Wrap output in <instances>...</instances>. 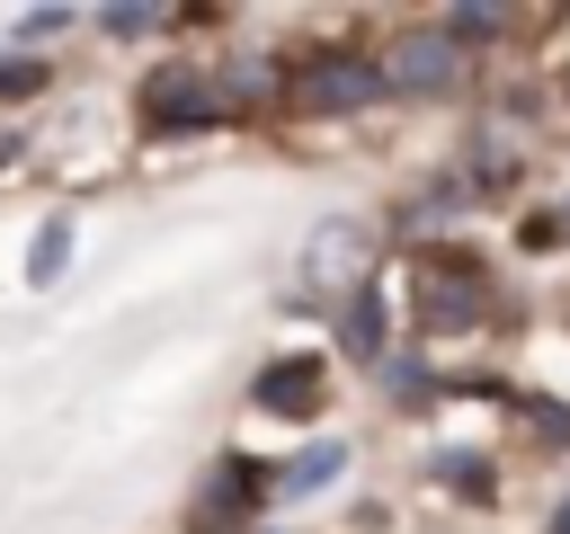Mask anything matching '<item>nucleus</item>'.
I'll return each instance as SVG.
<instances>
[{
    "label": "nucleus",
    "mask_w": 570,
    "mask_h": 534,
    "mask_svg": "<svg viewBox=\"0 0 570 534\" xmlns=\"http://www.w3.org/2000/svg\"><path fill=\"white\" fill-rule=\"evenodd\" d=\"M454 71H463V44H454L445 27H428V36H401V44L383 53V80H392V89H410V98L445 89Z\"/></svg>",
    "instance_id": "obj_5"
},
{
    "label": "nucleus",
    "mask_w": 570,
    "mask_h": 534,
    "mask_svg": "<svg viewBox=\"0 0 570 534\" xmlns=\"http://www.w3.org/2000/svg\"><path fill=\"white\" fill-rule=\"evenodd\" d=\"M27 89H45V62H0V98H27Z\"/></svg>",
    "instance_id": "obj_13"
},
{
    "label": "nucleus",
    "mask_w": 570,
    "mask_h": 534,
    "mask_svg": "<svg viewBox=\"0 0 570 534\" xmlns=\"http://www.w3.org/2000/svg\"><path fill=\"white\" fill-rule=\"evenodd\" d=\"M410 303H419V329L445 338V329H472L490 312V267L472 249H419V276H410Z\"/></svg>",
    "instance_id": "obj_1"
},
{
    "label": "nucleus",
    "mask_w": 570,
    "mask_h": 534,
    "mask_svg": "<svg viewBox=\"0 0 570 534\" xmlns=\"http://www.w3.org/2000/svg\"><path fill=\"white\" fill-rule=\"evenodd\" d=\"M436 481H454L463 498H490V463L481 454H436Z\"/></svg>",
    "instance_id": "obj_9"
},
{
    "label": "nucleus",
    "mask_w": 570,
    "mask_h": 534,
    "mask_svg": "<svg viewBox=\"0 0 570 534\" xmlns=\"http://www.w3.org/2000/svg\"><path fill=\"white\" fill-rule=\"evenodd\" d=\"M570 240V214H525V249H561Z\"/></svg>",
    "instance_id": "obj_12"
},
{
    "label": "nucleus",
    "mask_w": 570,
    "mask_h": 534,
    "mask_svg": "<svg viewBox=\"0 0 570 534\" xmlns=\"http://www.w3.org/2000/svg\"><path fill=\"white\" fill-rule=\"evenodd\" d=\"M223 116H232V98H214L196 62H169V71L142 80V125L151 134H196V125H223Z\"/></svg>",
    "instance_id": "obj_4"
},
{
    "label": "nucleus",
    "mask_w": 570,
    "mask_h": 534,
    "mask_svg": "<svg viewBox=\"0 0 570 534\" xmlns=\"http://www.w3.org/2000/svg\"><path fill=\"white\" fill-rule=\"evenodd\" d=\"M347 347H356V356H374V347H383V320H374V294H356V303H347Z\"/></svg>",
    "instance_id": "obj_10"
},
{
    "label": "nucleus",
    "mask_w": 570,
    "mask_h": 534,
    "mask_svg": "<svg viewBox=\"0 0 570 534\" xmlns=\"http://www.w3.org/2000/svg\"><path fill=\"white\" fill-rule=\"evenodd\" d=\"M392 80H383V62L374 53H347V44H330V53H303L294 62V98L303 107H321V116H347V107H374Z\"/></svg>",
    "instance_id": "obj_2"
},
{
    "label": "nucleus",
    "mask_w": 570,
    "mask_h": 534,
    "mask_svg": "<svg viewBox=\"0 0 570 534\" xmlns=\"http://www.w3.org/2000/svg\"><path fill=\"white\" fill-rule=\"evenodd\" d=\"M321 392H330V365H321V356H276V365L249 383V400H258L267 418H321Z\"/></svg>",
    "instance_id": "obj_6"
},
{
    "label": "nucleus",
    "mask_w": 570,
    "mask_h": 534,
    "mask_svg": "<svg viewBox=\"0 0 570 534\" xmlns=\"http://www.w3.org/2000/svg\"><path fill=\"white\" fill-rule=\"evenodd\" d=\"M552 534H570V507H561V516H552Z\"/></svg>",
    "instance_id": "obj_15"
},
{
    "label": "nucleus",
    "mask_w": 570,
    "mask_h": 534,
    "mask_svg": "<svg viewBox=\"0 0 570 534\" xmlns=\"http://www.w3.org/2000/svg\"><path fill=\"white\" fill-rule=\"evenodd\" d=\"M338 472H347V445H303L294 463H276L285 490H321V481H338Z\"/></svg>",
    "instance_id": "obj_7"
},
{
    "label": "nucleus",
    "mask_w": 570,
    "mask_h": 534,
    "mask_svg": "<svg viewBox=\"0 0 570 534\" xmlns=\"http://www.w3.org/2000/svg\"><path fill=\"white\" fill-rule=\"evenodd\" d=\"M62 258H71V222L53 214V222L27 240V276H36V285H53V276H62Z\"/></svg>",
    "instance_id": "obj_8"
},
{
    "label": "nucleus",
    "mask_w": 570,
    "mask_h": 534,
    "mask_svg": "<svg viewBox=\"0 0 570 534\" xmlns=\"http://www.w3.org/2000/svg\"><path fill=\"white\" fill-rule=\"evenodd\" d=\"M445 36H454V44H481V36H499V9H454Z\"/></svg>",
    "instance_id": "obj_11"
},
{
    "label": "nucleus",
    "mask_w": 570,
    "mask_h": 534,
    "mask_svg": "<svg viewBox=\"0 0 570 534\" xmlns=\"http://www.w3.org/2000/svg\"><path fill=\"white\" fill-rule=\"evenodd\" d=\"M142 27H160V9H107V36H142Z\"/></svg>",
    "instance_id": "obj_14"
},
{
    "label": "nucleus",
    "mask_w": 570,
    "mask_h": 534,
    "mask_svg": "<svg viewBox=\"0 0 570 534\" xmlns=\"http://www.w3.org/2000/svg\"><path fill=\"white\" fill-rule=\"evenodd\" d=\"M267 498H276V463H258V454H223V463L205 472V498L187 507V525H196V534H223V525H249Z\"/></svg>",
    "instance_id": "obj_3"
}]
</instances>
